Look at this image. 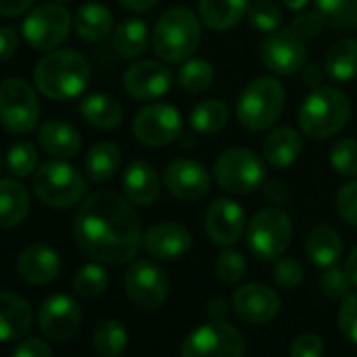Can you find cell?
Here are the masks:
<instances>
[{
  "label": "cell",
  "instance_id": "obj_1",
  "mask_svg": "<svg viewBox=\"0 0 357 357\" xmlns=\"http://www.w3.org/2000/svg\"><path fill=\"white\" fill-rule=\"evenodd\" d=\"M74 238L89 259L107 265L132 261L143 244L132 202L114 192H97L80 206Z\"/></svg>",
  "mask_w": 357,
  "mask_h": 357
},
{
  "label": "cell",
  "instance_id": "obj_2",
  "mask_svg": "<svg viewBox=\"0 0 357 357\" xmlns=\"http://www.w3.org/2000/svg\"><path fill=\"white\" fill-rule=\"evenodd\" d=\"M34 82L45 97L68 101L86 91L91 82V66L78 51L55 49L36 63Z\"/></svg>",
  "mask_w": 357,
  "mask_h": 357
},
{
  "label": "cell",
  "instance_id": "obj_3",
  "mask_svg": "<svg viewBox=\"0 0 357 357\" xmlns=\"http://www.w3.org/2000/svg\"><path fill=\"white\" fill-rule=\"evenodd\" d=\"M185 7L168 9L153 28V51L166 63H183L188 61L202 43V26Z\"/></svg>",
  "mask_w": 357,
  "mask_h": 357
},
{
  "label": "cell",
  "instance_id": "obj_4",
  "mask_svg": "<svg viewBox=\"0 0 357 357\" xmlns=\"http://www.w3.org/2000/svg\"><path fill=\"white\" fill-rule=\"evenodd\" d=\"M351 116L349 97L334 86H315L298 109V126L311 139L336 135Z\"/></svg>",
  "mask_w": 357,
  "mask_h": 357
},
{
  "label": "cell",
  "instance_id": "obj_5",
  "mask_svg": "<svg viewBox=\"0 0 357 357\" xmlns=\"http://www.w3.org/2000/svg\"><path fill=\"white\" fill-rule=\"evenodd\" d=\"M286 93L271 76L250 80L238 99V120L252 132L271 128L284 112Z\"/></svg>",
  "mask_w": 357,
  "mask_h": 357
},
{
  "label": "cell",
  "instance_id": "obj_6",
  "mask_svg": "<svg viewBox=\"0 0 357 357\" xmlns=\"http://www.w3.org/2000/svg\"><path fill=\"white\" fill-rule=\"evenodd\" d=\"M34 192L47 206L66 211L84 198L86 178L78 168L63 160L47 162L34 172Z\"/></svg>",
  "mask_w": 357,
  "mask_h": 357
},
{
  "label": "cell",
  "instance_id": "obj_7",
  "mask_svg": "<svg viewBox=\"0 0 357 357\" xmlns=\"http://www.w3.org/2000/svg\"><path fill=\"white\" fill-rule=\"evenodd\" d=\"M215 181L221 190L229 194H250L259 190L265 181L263 160L246 147H231L223 151L215 162Z\"/></svg>",
  "mask_w": 357,
  "mask_h": 357
},
{
  "label": "cell",
  "instance_id": "obj_8",
  "mask_svg": "<svg viewBox=\"0 0 357 357\" xmlns=\"http://www.w3.org/2000/svg\"><path fill=\"white\" fill-rule=\"evenodd\" d=\"M40 120V103L34 86L24 78H7L0 84V124L13 135H28Z\"/></svg>",
  "mask_w": 357,
  "mask_h": 357
},
{
  "label": "cell",
  "instance_id": "obj_9",
  "mask_svg": "<svg viewBox=\"0 0 357 357\" xmlns=\"http://www.w3.org/2000/svg\"><path fill=\"white\" fill-rule=\"evenodd\" d=\"M246 240L255 257L261 261H275L292 242V219L280 208H263L250 219Z\"/></svg>",
  "mask_w": 357,
  "mask_h": 357
},
{
  "label": "cell",
  "instance_id": "obj_10",
  "mask_svg": "<svg viewBox=\"0 0 357 357\" xmlns=\"http://www.w3.org/2000/svg\"><path fill=\"white\" fill-rule=\"evenodd\" d=\"M246 340L225 319H213L196 328L181 347V357H244Z\"/></svg>",
  "mask_w": 357,
  "mask_h": 357
},
{
  "label": "cell",
  "instance_id": "obj_11",
  "mask_svg": "<svg viewBox=\"0 0 357 357\" xmlns=\"http://www.w3.org/2000/svg\"><path fill=\"white\" fill-rule=\"evenodd\" d=\"M72 30V15L59 3L38 5L28 13L22 26V36L36 51H55L66 43Z\"/></svg>",
  "mask_w": 357,
  "mask_h": 357
},
{
  "label": "cell",
  "instance_id": "obj_12",
  "mask_svg": "<svg viewBox=\"0 0 357 357\" xmlns=\"http://www.w3.org/2000/svg\"><path fill=\"white\" fill-rule=\"evenodd\" d=\"M183 132V116L170 103H149L132 120V135L145 147H164Z\"/></svg>",
  "mask_w": 357,
  "mask_h": 357
},
{
  "label": "cell",
  "instance_id": "obj_13",
  "mask_svg": "<svg viewBox=\"0 0 357 357\" xmlns=\"http://www.w3.org/2000/svg\"><path fill=\"white\" fill-rule=\"evenodd\" d=\"M128 301L141 311H155L168 296V278L153 261H137L124 275Z\"/></svg>",
  "mask_w": 357,
  "mask_h": 357
},
{
  "label": "cell",
  "instance_id": "obj_14",
  "mask_svg": "<svg viewBox=\"0 0 357 357\" xmlns=\"http://www.w3.org/2000/svg\"><path fill=\"white\" fill-rule=\"evenodd\" d=\"M261 57L267 70L278 76H292L305 68L307 49L305 40H301L292 30H275L271 32L261 49Z\"/></svg>",
  "mask_w": 357,
  "mask_h": 357
},
{
  "label": "cell",
  "instance_id": "obj_15",
  "mask_svg": "<svg viewBox=\"0 0 357 357\" xmlns=\"http://www.w3.org/2000/svg\"><path fill=\"white\" fill-rule=\"evenodd\" d=\"M164 185L176 200L198 202L211 190V176H208V170L200 162L178 158L166 166Z\"/></svg>",
  "mask_w": 357,
  "mask_h": 357
},
{
  "label": "cell",
  "instance_id": "obj_16",
  "mask_svg": "<svg viewBox=\"0 0 357 357\" xmlns=\"http://www.w3.org/2000/svg\"><path fill=\"white\" fill-rule=\"evenodd\" d=\"M38 328L51 340H68L80 328V307L70 294H53L38 309Z\"/></svg>",
  "mask_w": 357,
  "mask_h": 357
},
{
  "label": "cell",
  "instance_id": "obj_17",
  "mask_svg": "<svg viewBox=\"0 0 357 357\" xmlns=\"http://www.w3.org/2000/svg\"><path fill=\"white\" fill-rule=\"evenodd\" d=\"M122 84L132 99L153 101L168 93L172 84V74L160 61H137L124 72Z\"/></svg>",
  "mask_w": 357,
  "mask_h": 357
},
{
  "label": "cell",
  "instance_id": "obj_18",
  "mask_svg": "<svg viewBox=\"0 0 357 357\" xmlns=\"http://www.w3.org/2000/svg\"><path fill=\"white\" fill-rule=\"evenodd\" d=\"M234 309L246 324H269L278 317L282 301L278 292L265 284H246L234 294Z\"/></svg>",
  "mask_w": 357,
  "mask_h": 357
},
{
  "label": "cell",
  "instance_id": "obj_19",
  "mask_svg": "<svg viewBox=\"0 0 357 357\" xmlns=\"http://www.w3.org/2000/svg\"><path fill=\"white\" fill-rule=\"evenodd\" d=\"M246 225V215L240 204L229 198L215 200L204 215V229L219 246H231L240 240Z\"/></svg>",
  "mask_w": 357,
  "mask_h": 357
},
{
  "label": "cell",
  "instance_id": "obj_20",
  "mask_svg": "<svg viewBox=\"0 0 357 357\" xmlns=\"http://www.w3.org/2000/svg\"><path fill=\"white\" fill-rule=\"evenodd\" d=\"M143 248L158 261H174L192 248V234L181 223L164 221L143 234Z\"/></svg>",
  "mask_w": 357,
  "mask_h": 357
},
{
  "label": "cell",
  "instance_id": "obj_21",
  "mask_svg": "<svg viewBox=\"0 0 357 357\" xmlns=\"http://www.w3.org/2000/svg\"><path fill=\"white\" fill-rule=\"evenodd\" d=\"M17 271L24 282H28L32 286H45V284H51L59 275L61 259L53 246L32 244L20 255Z\"/></svg>",
  "mask_w": 357,
  "mask_h": 357
},
{
  "label": "cell",
  "instance_id": "obj_22",
  "mask_svg": "<svg viewBox=\"0 0 357 357\" xmlns=\"http://www.w3.org/2000/svg\"><path fill=\"white\" fill-rule=\"evenodd\" d=\"M34 324L32 307L15 292H0V342L24 338Z\"/></svg>",
  "mask_w": 357,
  "mask_h": 357
},
{
  "label": "cell",
  "instance_id": "obj_23",
  "mask_svg": "<svg viewBox=\"0 0 357 357\" xmlns=\"http://www.w3.org/2000/svg\"><path fill=\"white\" fill-rule=\"evenodd\" d=\"M122 188L128 202L137 206H151L160 196V178L155 168L143 160H135L122 176Z\"/></svg>",
  "mask_w": 357,
  "mask_h": 357
},
{
  "label": "cell",
  "instance_id": "obj_24",
  "mask_svg": "<svg viewBox=\"0 0 357 357\" xmlns=\"http://www.w3.org/2000/svg\"><path fill=\"white\" fill-rule=\"evenodd\" d=\"M38 143L40 147L57 158V160H68V158H74L80 147H82V139H80V132L63 122V120H49L45 122L40 128H38Z\"/></svg>",
  "mask_w": 357,
  "mask_h": 357
},
{
  "label": "cell",
  "instance_id": "obj_25",
  "mask_svg": "<svg viewBox=\"0 0 357 357\" xmlns=\"http://www.w3.org/2000/svg\"><path fill=\"white\" fill-rule=\"evenodd\" d=\"M246 13H248V0H198L200 22L215 32H225L236 28Z\"/></svg>",
  "mask_w": 357,
  "mask_h": 357
},
{
  "label": "cell",
  "instance_id": "obj_26",
  "mask_svg": "<svg viewBox=\"0 0 357 357\" xmlns=\"http://www.w3.org/2000/svg\"><path fill=\"white\" fill-rule=\"evenodd\" d=\"M30 213V194L28 190L15 181V178H3L0 181V229L17 227Z\"/></svg>",
  "mask_w": 357,
  "mask_h": 357
},
{
  "label": "cell",
  "instance_id": "obj_27",
  "mask_svg": "<svg viewBox=\"0 0 357 357\" xmlns=\"http://www.w3.org/2000/svg\"><path fill=\"white\" fill-rule=\"evenodd\" d=\"M74 28L82 40L101 43L109 36V32L114 28V15L101 3H86L76 11Z\"/></svg>",
  "mask_w": 357,
  "mask_h": 357
},
{
  "label": "cell",
  "instance_id": "obj_28",
  "mask_svg": "<svg viewBox=\"0 0 357 357\" xmlns=\"http://www.w3.org/2000/svg\"><path fill=\"white\" fill-rule=\"evenodd\" d=\"M301 149H303L301 135L294 128H290V126H282V128L271 130L267 135L265 143H263L265 160L273 168H286V166H290L298 158Z\"/></svg>",
  "mask_w": 357,
  "mask_h": 357
},
{
  "label": "cell",
  "instance_id": "obj_29",
  "mask_svg": "<svg viewBox=\"0 0 357 357\" xmlns=\"http://www.w3.org/2000/svg\"><path fill=\"white\" fill-rule=\"evenodd\" d=\"M120 164H122V151L112 141L95 143L84 158V170L93 183H107L120 170Z\"/></svg>",
  "mask_w": 357,
  "mask_h": 357
},
{
  "label": "cell",
  "instance_id": "obj_30",
  "mask_svg": "<svg viewBox=\"0 0 357 357\" xmlns=\"http://www.w3.org/2000/svg\"><path fill=\"white\" fill-rule=\"evenodd\" d=\"M80 114L91 126L101 128V130H114L116 126L122 124V118H124L122 105L114 97L103 95V93L89 95L80 103Z\"/></svg>",
  "mask_w": 357,
  "mask_h": 357
},
{
  "label": "cell",
  "instance_id": "obj_31",
  "mask_svg": "<svg viewBox=\"0 0 357 357\" xmlns=\"http://www.w3.org/2000/svg\"><path fill=\"white\" fill-rule=\"evenodd\" d=\"M324 70L334 82H349L357 76V40L342 38L326 53Z\"/></svg>",
  "mask_w": 357,
  "mask_h": 357
},
{
  "label": "cell",
  "instance_id": "obj_32",
  "mask_svg": "<svg viewBox=\"0 0 357 357\" xmlns=\"http://www.w3.org/2000/svg\"><path fill=\"white\" fill-rule=\"evenodd\" d=\"M112 45L118 57L122 59H135L145 53L149 45V30L147 24L141 20H126L122 22L112 36Z\"/></svg>",
  "mask_w": 357,
  "mask_h": 357
},
{
  "label": "cell",
  "instance_id": "obj_33",
  "mask_svg": "<svg viewBox=\"0 0 357 357\" xmlns=\"http://www.w3.org/2000/svg\"><path fill=\"white\" fill-rule=\"evenodd\" d=\"M305 248H307V257L317 267H332L342 255V240L338 231H334L332 227L319 225L309 234Z\"/></svg>",
  "mask_w": 357,
  "mask_h": 357
},
{
  "label": "cell",
  "instance_id": "obj_34",
  "mask_svg": "<svg viewBox=\"0 0 357 357\" xmlns=\"http://www.w3.org/2000/svg\"><path fill=\"white\" fill-rule=\"evenodd\" d=\"M229 122V107L219 99H208L198 103L190 114V124L202 135H215Z\"/></svg>",
  "mask_w": 357,
  "mask_h": 357
},
{
  "label": "cell",
  "instance_id": "obj_35",
  "mask_svg": "<svg viewBox=\"0 0 357 357\" xmlns=\"http://www.w3.org/2000/svg\"><path fill=\"white\" fill-rule=\"evenodd\" d=\"M93 344L101 357H120L128 344L126 328L116 319H103L93 332Z\"/></svg>",
  "mask_w": 357,
  "mask_h": 357
},
{
  "label": "cell",
  "instance_id": "obj_36",
  "mask_svg": "<svg viewBox=\"0 0 357 357\" xmlns=\"http://www.w3.org/2000/svg\"><path fill=\"white\" fill-rule=\"evenodd\" d=\"M315 5L328 28H357V0H315Z\"/></svg>",
  "mask_w": 357,
  "mask_h": 357
},
{
  "label": "cell",
  "instance_id": "obj_37",
  "mask_svg": "<svg viewBox=\"0 0 357 357\" xmlns=\"http://www.w3.org/2000/svg\"><path fill=\"white\" fill-rule=\"evenodd\" d=\"M215 82V68L204 59H188L178 70V84L188 93H202Z\"/></svg>",
  "mask_w": 357,
  "mask_h": 357
},
{
  "label": "cell",
  "instance_id": "obj_38",
  "mask_svg": "<svg viewBox=\"0 0 357 357\" xmlns=\"http://www.w3.org/2000/svg\"><path fill=\"white\" fill-rule=\"evenodd\" d=\"M72 286L80 298H97L107 288V271L97 261H93L89 265L80 267V271L74 275Z\"/></svg>",
  "mask_w": 357,
  "mask_h": 357
},
{
  "label": "cell",
  "instance_id": "obj_39",
  "mask_svg": "<svg viewBox=\"0 0 357 357\" xmlns=\"http://www.w3.org/2000/svg\"><path fill=\"white\" fill-rule=\"evenodd\" d=\"M5 164L13 176L24 178V176L38 170V151L30 141H20V143L9 147Z\"/></svg>",
  "mask_w": 357,
  "mask_h": 357
},
{
  "label": "cell",
  "instance_id": "obj_40",
  "mask_svg": "<svg viewBox=\"0 0 357 357\" xmlns=\"http://www.w3.org/2000/svg\"><path fill=\"white\" fill-rule=\"evenodd\" d=\"M330 164L340 176L357 174V139L342 137L330 149Z\"/></svg>",
  "mask_w": 357,
  "mask_h": 357
},
{
  "label": "cell",
  "instance_id": "obj_41",
  "mask_svg": "<svg viewBox=\"0 0 357 357\" xmlns=\"http://www.w3.org/2000/svg\"><path fill=\"white\" fill-rule=\"evenodd\" d=\"M215 271H217V275H219L221 282H225V284H238L244 278V273H246V259L242 257V252H238L234 248H225L217 257Z\"/></svg>",
  "mask_w": 357,
  "mask_h": 357
},
{
  "label": "cell",
  "instance_id": "obj_42",
  "mask_svg": "<svg viewBox=\"0 0 357 357\" xmlns=\"http://www.w3.org/2000/svg\"><path fill=\"white\" fill-rule=\"evenodd\" d=\"M246 15L257 30L269 32V34L275 32L282 24V11L273 3H269V0H257L255 5L248 7Z\"/></svg>",
  "mask_w": 357,
  "mask_h": 357
},
{
  "label": "cell",
  "instance_id": "obj_43",
  "mask_svg": "<svg viewBox=\"0 0 357 357\" xmlns=\"http://www.w3.org/2000/svg\"><path fill=\"white\" fill-rule=\"evenodd\" d=\"M351 280L347 278V271L344 269H338V267H326V271L321 273L319 278V290L332 298V301H342L351 294Z\"/></svg>",
  "mask_w": 357,
  "mask_h": 357
},
{
  "label": "cell",
  "instance_id": "obj_44",
  "mask_svg": "<svg viewBox=\"0 0 357 357\" xmlns=\"http://www.w3.org/2000/svg\"><path fill=\"white\" fill-rule=\"evenodd\" d=\"M273 278L278 282V286L290 290V288H296L301 282H303V267L296 259L292 257H286V259H278L275 267H273Z\"/></svg>",
  "mask_w": 357,
  "mask_h": 357
},
{
  "label": "cell",
  "instance_id": "obj_45",
  "mask_svg": "<svg viewBox=\"0 0 357 357\" xmlns=\"http://www.w3.org/2000/svg\"><path fill=\"white\" fill-rule=\"evenodd\" d=\"M324 28H326V22H324V17L319 15L317 9H315V11H307V13L296 15L294 22H292V26H290V30H292L301 40H311V38H315Z\"/></svg>",
  "mask_w": 357,
  "mask_h": 357
},
{
  "label": "cell",
  "instance_id": "obj_46",
  "mask_svg": "<svg viewBox=\"0 0 357 357\" xmlns=\"http://www.w3.org/2000/svg\"><path fill=\"white\" fill-rule=\"evenodd\" d=\"M336 211L349 225L357 227V181H351L340 188L336 196Z\"/></svg>",
  "mask_w": 357,
  "mask_h": 357
},
{
  "label": "cell",
  "instance_id": "obj_47",
  "mask_svg": "<svg viewBox=\"0 0 357 357\" xmlns=\"http://www.w3.org/2000/svg\"><path fill=\"white\" fill-rule=\"evenodd\" d=\"M338 326L342 334L357 344V294H349L347 298H342L338 311Z\"/></svg>",
  "mask_w": 357,
  "mask_h": 357
},
{
  "label": "cell",
  "instance_id": "obj_48",
  "mask_svg": "<svg viewBox=\"0 0 357 357\" xmlns=\"http://www.w3.org/2000/svg\"><path fill=\"white\" fill-rule=\"evenodd\" d=\"M324 340L313 332H303L294 338L290 347V357H321Z\"/></svg>",
  "mask_w": 357,
  "mask_h": 357
},
{
  "label": "cell",
  "instance_id": "obj_49",
  "mask_svg": "<svg viewBox=\"0 0 357 357\" xmlns=\"http://www.w3.org/2000/svg\"><path fill=\"white\" fill-rule=\"evenodd\" d=\"M11 357H53V351L43 338H28L15 347Z\"/></svg>",
  "mask_w": 357,
  "mask_h": 357
},
{
  "label": "cell",
  "instance_id": "obj_50",
  "mask_svg": "<svg viewBox=\"0 0 357 357\" xmlns=\"http://www.w3.org/2000/svg\"><path fill=\"white\" fill-rule=\"evenodd\" d=\"M20 47V34L15 28H0V63L11 59Z\"/></svg>",
  "mask_w": 357,
  "mask_h": 357
},
{
  "label": "cell",
  "instance_id": "obj_51",
  "mask_svg": "<svg viewBox=\"0 0 357 357\" xmlns=\"http://www.w3.org/2000/svg\"><path fill=\"white\" fill-rule=\"evenodd\" d=\"M265 198L271 200L273 204H284L290 198V190L286 183L278 181V178H271V181L265 183Z\"/></svg>",
  "mask_w": 357,
  "mask_h": 357
},
{
  "label": "cell",
  "instance_id": "obj_52",
  "mask_svg": "<svg viewBox=\"0 0 357 357\" xmlns=\"http://www.w3.org/2000/svg\"><path fill=\"white\" fill-rule=\"evenodd\" d=\"M34 5V0H0V15L17 17Z\"/></svg>",
  "mask_w": 357,
  "mask_h": 357
},
{
  "label": "cell",
  "instance_id": "obj_53",
  "mask_svg": "<svg viewBox=\"0 0 357 357\" xmlns=\"http://www.w3.org/2000/svg\"><path fill=\"white\" fill-rule=\"evenodd\" d=\"M118 3L128 9V11H135V13H143V11H149L153 9L160 0H118Z\"/></svg>",
  "mask_w": 357,
  "mask_h": 357
},
{
  "label": "cell",
  "instance_id": "obj_54",
  "mask_svg": "<svg viewBox=\"0 0 357 357\" xmlns=\"http://www.w3.org/2000/svg\"><path fill=\"white\" fill-rule=\"evenodd\" d=\"M303 78H305V82L309 84V86H319V82H321V70L317 68V66H313V63H309V66H305L303 68Z\"/></svg>",
  "mask_w": 357,
  "mask_h": 357
},
{
  "label": "cell",
  "instance_id": "obj_55",
  "mask_svg": "<svg viewBox=\"0 0 357 357\" xmlns=\"http://www.w3.org/2000/svg\"><path fill=\"white\" fill-rule=\"evenodd\" d=\"M344 271H347V278L351 280V284L357 288V246L351 250V255L347 259V265H344Z\"/></svg>",
  "mask_w": 357,
  "mask_h": 357
},
{
  "label": "cell",
  "instance_id": "obj_56",
  "mask_svg": "<svg viewBox=\"0 0 357 357\" xmlns=\"http://www.w3.org/2000/svg\"><path fill=\"white\" fill-rule=\"evenodd\" d=\"M208 311H211V317H213V319H225L227 305H225L223 298H213L211 305H208Z\"/></svg>",
  "mask_w": 357,
  "mask_h": 357
},
{
  "label": "cell",
  "instance_id": "obj_57",
  "mask_svg": "<svg viewBox=\"0 0 357 357\" xmlns=\"http://www.w3.org/2000/svg\"><path fill=\"white\" fill-rule=\"evenodd\" d=\"M282 3H284L290 11H301V9L307 7L309 0H282Z\"/></svg>",
  "mask_w": 357,
  "mask_h": 357
},
{
  "label": "cell",
  "instance_id": "obj_58",
  "mask_svg": "<svg viewBox=\"0 0 357 357\" xmlns=\"http://www.w3.org/2000/svg\"><path fill=\"white\" fill-rule=\"evenodd\" d=\"M0 166H3V160H0Z\"/></svg>",
  "mask_w": 357,
  "mask_h": 357
}]
</instances>
